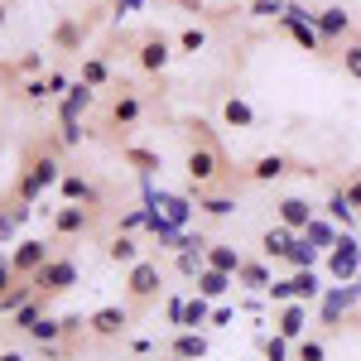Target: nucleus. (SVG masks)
Returning <instances> with one entry per match:
<instances>
[{"mask_svg":"<svg viewBox=\"0 0 361 361\" xmlns=\"http://www.w3.org/2000/svg\"><path fill=\"white\" fill-rule=\"evenodd\" d=\"M222 149H212V145H193L188 149V159H183V173H188V183H193V193H202V188H212L217 178H222Z\"/></svg>","mask_w":361,"mask_h":361,"instance_id":"nucleus-1","label":"nucleus"},{"mask_svg":"<svg viewBox=\"0 0 361 361\" xmlns=\"http://www.w3.org/2000/svg\"><path fill=\"white\" fill-rule=\"evenodd\" d=\"M159 289H164L159 260H135L130 275H126V299L130 304H149V299H159Z\"/></svg>","mask_w":361,"mask_h":361,"instance_id":"nucleus-2","label":"nucleus"},{"mask_svg":"<svg viewBox=\"0 0 361 361\" xmlns=\"http://www.w3.org/2000/svg\"><path fill=\"white\" fill-rule=\"evenodd\" d=\"M49 260H54V250H49V241H39V236H25V241L10 246V265H15L20 279H34Z\"/></svg>","mask_w":361,"mask_h":361,"instance_id":"nucleus-3","label":"nucleus"},{"mask_svg":"<svg viewBox=\"0 0 361 361\" xmlns=\"http://www.w3.org/2000/svg\"><path fill=\"white\" fill-rule=\"evenodd\" d=\"M361 304V284H337V289H323L318 299V323L323 328H342V313Z\"/></svg>","mask_w":361,"mask_h":361,"instance_id":"nucleus-4","label":"nucleus"},{"mask_svg":"<svg viewBox=\"0 0 361 361\" xmlns=\"http://www.w3.org/2000/svg\"><path fill=\"white\" fill-rule=\"evenodd\" d=\"M78 284V260H68V255H54L39 275H34V289L49 299V294H68Z\"/></svg>","mask_w":361,"mask_h":361,"instance_id":"nucleus-5","label":"nucleus"},{"mask_svg":"<svg viewBox=\"0 0 361 361\" xmlns=\"http://www.w3.org/2000/svg\"><path fill=\"white\" fill-rule=\"evenodd\" d=\"M328 270L342 284H352V275H361V241L357 236H337V246L328 250Z\"/></svg>","mask_w":361,"mask_h":361,"instance_id":"nucleus-6","label":"nucleus"},{"mask_svg":"<svg viewBox=\"0 0 361 361\" xmlns=\"http://www.w3.org/2000/svg\"><path fill=\"white\" fill-rule=\"evenodd\" d=\"M169 63H173V44H169L159 29H149V34L140 39V68H145V73H164Z\"/></svg>","mask_w":361,"mask_h":361,"instance_id":"nucleus-7","label":"nucleus"},{"mask_svg":"<svg viewBox=\"0 0 361 361\" xmlns=\"http://www.w3.org/2000/svg\"><path fill=\"white\" fill-rule=\"evenodd\" d=\"M87 226H92V207H82V202L54 207V236H82Z\"/></svg>","mask_w":361,"mask_h":361,"instance_id":"nucleus-8","label":"nucleus"},{"mask_svg":"<svg viewBox=\"0 0 361 361\" xmlns=\"http://www.w3.org/2000/svg\"><path fill=\"white\" fill-rule=\"evenodd\" d=\"M126 323H130V308H121V304H106V308H97V313L87 318L92 337H121Z\"/></svg>","mask_w":361,"mask_h":361,"instance_id":"nucleus-9","label":"nucleus"},{"mask_svg":"<svg viewBox=\"0 0 361 361\" xmlns=\"http://www.w3.org/2000/svg\"><path fill=\"white\" fill-rule=\"evenodd\" d=\"M279 29H289V34H294V44H299V49H308V54H323V49H328V39H323L318 29L308 25V20H299V15H289V10L279 15Z\"/></svg>","mask_w":361,"mask_h":361,"instance_id":"nucleus-10","label":"nucleus"},{"mask_svg":"<svg viewBox=\"0 0 361 361\" xmlns=\"http://www.w3.org/2000/svg\"><path fill=\"white\" fill-rule=\"evenodd\" d=\"M313 29H318L323 39H347V34H352V15H347L342 5H328V10L313 15Z\"/></svg>","mask_w":361,"mask_h":361,"instance_id":"nucleus-11","label":"nucleus"},{"mask_svg":"<svg viewBox=\"0 0 361 361\" xmlns=\"http://www.w3.org/2000/svg\"><path fill=\"white\" fill-rule=\"evenodd\" d=\"M308 328V304H284L279 308V318H275V333L279 337H289V342H299Z\"/></svg>","mask_w":361,"mask_h":361,"instance_id":"nucleus-12","label":"nucleus"},{"mask_svg":"<svg viewBox=\"0 0 361 361\" xmlns=\"http://www.w3.org/2000/svg\"><path fill=\"white\" fill-rule=\"evenodd\" d=\"M308 222H313V202H304V197H279V226L308 231Z\"/></svg>","mask_w":361,"mask_h":361,"instance_id":"nucleus-13","label":"nucleus"},{"mask_svg":"<svg viewBox=\"0 0 361 361\" xmlns=\"http://www.w3.org/2000/svg\"><path fill=\"white\" fill-rule=\"evenodd\" d=\"M58 193H63V202H82V207H97V202H102V193H97V188L87 183L82 173H63Z\"/></svg>","mask_w":361,"mask_h":361,"instance_id":"nucleus-14","label":"nucleus"},{"mask_svg":"<svg viewBox=\"0 0 361 361\" xmlns=\"http://www.w3.org/2000/svg\"><path fill=\"white\" fill-rule=\"evenodd\" d=\"M289 289H294V304H318V299H323L318 270H294V275H289Z\"/></svg>","mask_w":361,"mask_h":361,"instance_id":"nucleus-15","label":"nucleus"},{"mask_svg":"<svg viewBox=\"0 0 361 361\" xmlns=\"http://www.w3.org/2000/svg\"><path fill=\"white\" fill-rule=\"evenodd\" d=\"M207 265L222 270V275H236V270L246 265V255H241L236 246H226V241H212V246H207Z\"/></svg>","mask_w":361,"mask_h":361,"instance_id":"nucleus-16","label":"nucleus"},{"mask_svg":"<svg viewBox=\"0 0 361 361\" xmlns=\"http://www.w3.org/2000/svg\"><path fill=\"white\" fill-rule=\"evenodd\" d=\"M299 236L289 231V226H270L265 236H260V250H265V260H284L289 255V246H294Z\"/></svg>","mask_w":361,"mask_h":361,"instance_id":"nucleus-17","label":"nucleus"},{"mask_svg":"<svg viewBox=\"0 0 361 361\" xmlns=\"http://www.w3.org/2000/svg\"><path fill=\"white\" fill-rule=\"evenodd\" d=\"M97 102V87H87V82H73L68 87V97L58 102V116H82L87 106Z\"/></svg>","mask_w":361,"mask_h":361,"instance_id":"nucleus-18","label":"nucleus"},{"mask_svg":"<svg viewBox=\"0 0 361 361\" xmlns=\"http://www.w3.org/2000/svg\"><path fill=\"white\" fill-rule=\"evenodd\" d=\"M29 178H34V183H39V188H58V183H63V173H68V169L58 164L54 154H44V159H34V164L25 169Z\"/></svg>","mask_w":361,"mask_h":361,"instance_id":"nucleus-19","label":"nucleus"},{"mask_svg":"<svg viewBox=\"0 0 361 361\" xmlns=\"http://www.w3.org/2000/svg\"><path fill=\"white\" fill-rule=\"evenodd\" d=\"M111 121L116 126H135L140 121V92L135 87H121V97L111 102Z\"/></svg>","mask_w":361,"mask_h":361,"instance_id":"nucleus-20","label":"nucleus"},{"mask_svg":"<svg viewBox=\"0 0 361 361\" xmlns=\"http://www.w3.org/2000/svg\"><path fill=\"white\" fill-rule=\"evenodd\" d=\"M222 121L231 126V130H250V126H255V111H250L246 97H226L222 102Z\"/></svg>","mask_w":361,"mask_h":361,"instance_id":"nucleus-21","label":"nucleus"},{"mask_svg":"<svg viewBox=\"0 0 361 361\" xmlns=\"http://www.w3.org/2000/svg\"><path fill=\"white\" fill-rule=\"evenodd\" d=\"M121 154H126V164H135L140 178H154V169H164V159H159L154 149H145V145H126Z\"/></svg>","mask_w":361,"mask_h":361,"instance_id":"nucleus-22","label":"nucleus"},{"mask_svg":"<svg viewBox=\"0 0 361 361\" xmlns=\"http://www.w3.org/2000/svg\"><path fill=\"white\" fill-rule=\"evenodd\" d=\"M207 323H212V299L193 294V299H188V308H183V333H202Z\"/></svg>","mask_w":361,"mask_h":361,"instance_id":"nucleus-23","label":"nucleus"},{"mask_svg":"<svg viewBox=\"0 0 361 361\" xmlns=\"http://www.w3.org/2000/svg\"><path fill=\"white\" fill-rule=\"evenodd\" d=\"M337 236H342V231H337L328 217H313V222H308V231H304V241H308L313 250H333V246H337Z\"/></svg>","mask_w":361,"mask_h":361,"instance_id":"nucleus-24","label":"nucleus"},{"mask_svg":"<svg viewBox=\"0 0 361 361\" xmlns=\"http://www.w3.org/2000/svg\"><path fill=\"white\" fill-rule=\"evenodd\" d=\"M231 284H236V275H222V270H212V265H207V270L197 275V294H202V299H222Z\"/></svg>","mask_w":361,"mask_h":361,"instance_id":"nucleus-25","label":"nucleus"},{"mask_svg":"<svg viewBox=\"0 0 361 361\" xmlns=\"http://www.w3.org/2000/svg\"><path fill=\"white\" fill-rule=\"evenodd\" d=\"M284 173H289V159H284V154H260V159L250 164V178H255V183H270V178H284Z\"/></svg>","mask_w":361,"mask_h":361,"instance_id":"nucleus-26","label":"nucleus"},{"mask_svg":"<svg viewBox=\"0 0 361 361\" xmlns=\"http://www.w3.org/2000/svg\"><path fill=\"white\" fill-rule=\"evenodd\" d=\"M236 284H246V289H270L275 275H270V265H265V260H246V265L236 270Z\"/></svg>","mask_w":361,"mask_h":361,"instance_id":"nucleus-27","label":"nucleus"},{"mask_svg":"<svg viewBox=\"0 0 361 361\" xmlns=\"http://www.w3.org/2000/svg\"><path fill=\"white\" fill-rule=\"evenodd\" d=\"M173 357L178 361H202L207 357V337L202 333H178L173 337Z\"/></svg>","mask_w":361,"mask_h":361,"instance_id":"nucleus-28","label":"nucleus"},{"mask_svg":"<svg viewBox=\"0 0 361 361\" xmlns=\"http://www.w3.org/2000/svg\"><path fill=\"white\" fill-rule=\"evenodd\" d=\"M34 212H39V207H29V202H20L15 212H0V246H10V241H15V231H20Z\"/></svg>","mask_w":361,"mask_h":361,"instance_id":"nucleus-29","label":"nucleus"},{"mask_svg":"<svg viewBox=\"0 0 361 361\" xmlns=\"http://www.w3.org/2000/svg\"><path fill=\"white\" fill-rule=\"evenodd\" d=\"M197 207H202L207 217H231V212H236V197L231 193H207V188H202V193H197Z\"/></svg>","mask_w":361,"mask_h":361,"instance_id":"nucleus-30","label":"nucleus"},{"mask_svg":"<svg viewBox=\"0 0 361 361\" xmlns=\"http://www.w3.org/2000/svg\"><path fill=\"white\" fill-rule=\"evenodd\" d=\"M34 299H39V289H34V279H29V284H15V289H10V294L0 299V313H20V308H29Z\"/></svg>","mask_w":361,"mask_h":361,"instance_id":"nucleus-31","label":"nucleus"},{"mask_svg":"<svg viewBox=\"0 0 361 361\" xmlns=\"http://www.w3.org/2000/svg\"><path fill=\"white\" fill-rule=\"evenodd\" d=\"M29 337H34V342H44V347H54L58 337H68V333H63V318H49V313H44V318L29 328Z\"/></svg>","mask_w":361,"mask_h":361,"instance_id":"nucleus-32","label":"nucleus"},{"mask_svg":"<svg viewBox=\"0 0 361 361\" xmlns=\"http://www.w3.org/2000/svg\"><path fill=\"white\" fill-rule=\"evenodd\" d=\"M323 250H313L308 241H294L289 246V255H284V265H294V270H313V260H318Z\"/></svg>","mask_w":361,"mask_h":361,"instance_id":"nucleus-33","label":"nucleus"},{"mask_svg":"<svg viewBox=\"0 0 361 361\" xmlns=\"http://www.w3.org/2000/svg\"><path fill=\"white\" fill-rule=\"evenodd\" d=\"M106 255H111L116 265H135V260H140V246L130 241V236H116L111 246H106Z\"/></svg>","mask_w":361,"mask_h":361,"instance_id":"nucleus-34","label":"nucleus"},{"mask_svg":"<svg viewBox=\"0 0 361 361\" xmlns=\"http://www.w3.org/2000/svg\"><path fill=\"white\" fill-rule=\"evenodd\" d=\"M82 82H87V87H106V82H111L106 58H87V63H82Z\"/></svg>","mask_w":361,"mask_h":361,"instance_id":"nucleus-35","label":"nucleus"},{"mask_svg":"<svg viewBox=\"0 0 361 361\" xmlns=\"http://www.w3.org/2000/svg\"><path fill=\"white\" fill-rule=\"evenodd\" d=\"M260 357L265 361H294V347H289V337H265V347H260Z\"/></svg>","mask_w":361,"mask_h":361,"instance_id":"nucleus-36","label":"nucleus"},{"mask_svg":"<svg viewBox=\"0 0 361 361\" xmlns=\"http://www.w3.org/2000/svg\"><path fill=\"white\" fill-rule=\"evenodd\" d=\"M202 49H207V29L188 25L183 34H178V54H202Z\"/></svg>","mask_w":361,"mask_h":361,"instance_id":"nucleus-37","label":"nucleus"},{"mask_svg":"<svg viewBox=\"0 0 361 361\" xmlns=\"http://www.w3.org/2000/svg\"><path fill=\"white\" fill-rule=\"evenodd\" d=\"M294 361H328V347H323L318 337H304V342L294 347Z\"/></svg>","mask_w":361,"mask_h":361,"instance_id":"nucleus-38","label":"nucleus"},{"mask_svg":"<svg viewBox=\"0 0 361 361\" xmlns=\"http://www.w3.org/2000/svg\"><path fill=\"white\" fill-rule=\"evenodd\" d=\"M44 304H49V299H44V294H39V299H34V304L29 308H20V313H15V328H34V323H39V318H44Z\"/></svg>","mask_w":361,"mask_h":361,"instance_id":"nucleus-39","label":"nucleus"},{"mask_svg":"<svg viewBox=\"0 0 361 361\" xmlns=\"http://www.w3.org/2000/svg\"><path fill=\"white\" fill-rule=\"evenodd\" d=\"M328 222H352V202H347V193H342V188L328 197Z\"/></svg>","mask_w":361,"mask_h":361,"instance_id":"nucleus-40","label":"nucleus"},{"mask_svg":"<svg viewBox=\"0 0 361 361\" xmlns=\"http://www.w3.org/2000/svg\"><path fill=\"white\" fill-rule=\"evenodd\" d=\"M54 44H58V49H78V44H82V29H78V25H68V20H63V25L54 29Z\"/></svg>","mask_w":361,"mask_h":361,"instance_id":"nucleus-41","label":"nucleus"},{"mask_svg":"<svg viewBox=\"0 0 361 361\" xmlns=\"http://www.w3.org/2000/svg\"><path fill=\"white\" fill-rule=\"evenodd\" d=\"M39 82H44V97H68V73H44V78H39Z\"/></svg>","mask_w":361,"mask_h":361,"instance_id":"nucleus-42","label":"nucleus"},{"mask_svg":"<svg viewBox=\"0 0 361 361\" xmlns=\"http://www.w3.org/2000/svg\"><path fill=\"white\" fill-rule=\"evenodd\" d=\"M284 10H289L284 0H255V5H250V15H255V20H279Z\"/></svg>","mask_w":361,"mask_h":361,"instance_id":"nucleus-43","label":"nucleus"},{"mask_svg":"<svg viewBox=\"0 0 361 361\" xmlns=\"http://www.w3.org/2000/svg\"><path fill=\"white\" fill-rule=\"evenodd\" d=\"M63 121V145H82V121L78 116H58Z\"/></svg>","mask_w":361,"mask_h":361,"instance_id":"nucleus-44","label":"nucleus"},{"mask_svg":"<svg viewBox=\"0 0 361 361\" xmlns=\"http://www.w3.org/2000/svg\"><path fill=\"white\" fill-rule=\"evenodd\" d=\"M15 284H20V275H15V265H10V255H0V299H5V294H10Z\"/></svg>","mask_w":361,"mask_h":361,"instance_id":"nucleus-45","label":"nucleus"},{"mask_svg":"<svg viewBox=\"0 0 361 361\" xmlns=\"http://www.w3.org/2000/svg\"><path fill=\"white\" fill-rule=\"evenodd\" d=\"M342 68L361 82V44H347V49H342Z\"/></svg>","mask_w":361,"mask_h":361,"instance_id":"nucleus-46","label":"nucleus"},{"mask_svg":"<svg viewBox=\"0 0 361 361\" xmlns=\"http://www.w3.org/2000/svg\"><path fill=\"white\" fill-rule=\"evenodd\" d=\"M265 294H270V304H294V289H289V279H275V284H270V289H265Z\"/></svg>","mask_w":361,"mask_h":361,"instance_id":"nucleus-47","label":"nucleus"},{"mask_svg":"<svg viewBox=\"0 0 361 361\" xmlns=\"http://www.w3.org/2000/svg\"><path fill=\"white\" fill-rule=\"evenodd\" d=\"M183 308H188V299H183V294H173V299L164 304V318L173 323V328H183Z\"/></svg>","mask_w":361,"mask_h":361,"instance_id":"nucleus-48","label":"nucleus"},{"mask_svg":"<svg viewBox=\"0 0 361 361\" xmlns=\"http://www.w3.org/2000/svg\"><path fill=\"white\" fill-rule=\"evenodd\" d=\"M342 193H347V202H352V212H361V173H352V178L342 183Z\"/></svg>","mask_w":361,"mask_h":361,"instance_id":"nucleus-49","label":"nucleus"},{"mask_svg":"<svg viewBox=\"0 0 361 361\" xmlns=\"http://www.w3.org/2000/svg\"><path fill=\"white\" fill-rule=\"evenodd\" d=\"M135 226H145V207H130V212L121 217V231H135Z\"/></svg>","mask_w":361,"mask_h":361,"instance_id":"nucleus-50","label":"nucleus"},{"mask_svg":"<svg viewBox=\"0 0 361 361\" xmlns=\"http://www.w3.org/2000/svg\"><path fill=\"white\" fill-rule=\"evenodd\" d=\"M15 68H20V73H39V68H44V58H39V54H25Z\"/></svg>","mask_w":361,"mask_h":361,"instance_id":"nucleus-51","label":"nucleus"},{"mask_svg":"<svg viewBox=\"0 0 361 361\" xmlns=\"http://www.w3.org/2000/svg\"><path fill=\"white\" fill-rule=\"evenodd\" d=\"M226 323H231V308H212V323H207V328H226Z\"/></svg>","mask_w":361,"mask_h":361,"instance_id":"nucleus-52","label":"nucleus"},{"mask_svg":"<svg viewBox=\"0 0 361 361\" xmlns=\"http://www.w3.org/2000/svg\"><path fill=\"white\" fill-rule=\"evenodd\" d=\"M82 323H87V318H82V313H68V318H63V333H68V337H73V333H78V328H82Z\"/></svg>","mask_w":361,"mask_h":361,"instance_id":"nucleus-53","label":"nucleus"},{"mask_svg":"<svg viewBox=\"0 0 361 361\" xmlns=\"http://www.w3.org/2000/svg\"><path fill=\"white\" fill-rule=\"evenodd\" d=\"M145 0H116V15H126V10H140Z\"/></svg>","mask_w":361,"mask_h":361,"instance_id":"nucleus-54","label":"nucleus"},{"mask_svg":"<svg viewBox=\"0 0 361 361\" xmlns=\"http://www.w3.org/2000/svg\"><path fill=\"white\" fill-rule=\"evenodd\" d=\"M5 20H10V5H5V0H0V29H5Z\"/></svg>","mask_w":361,"mask_h":361,"instance_id":"nucleus-55","label":"nucleus"},{"mask_svg":"<svg viewBox=\"0 0 361 361\" xmlns=\"http://www.w3.org/2000/svg\"><path fill=\"white\" fill-rule=\"evenodd\" d=\"M0 361H25V357L20 352H0Z\"/></svg>","mask_w":361,"mask_h":361,"instance_id":"nucleus-56","label":"nucleus"},{"mask_svg":"<svg viewBox=\"0 0 361 361\" xmlns=\"http://www.w3.org/2000/svg\"><path fill=\"white\" fill-rule=\"evenodd\" d=\"M173 361H178V357H173Z\"/></svg>","mask_w":361,"mask_h":361,"instance_id":"nucleus-57","label":"nucleus"}]
</instances>
